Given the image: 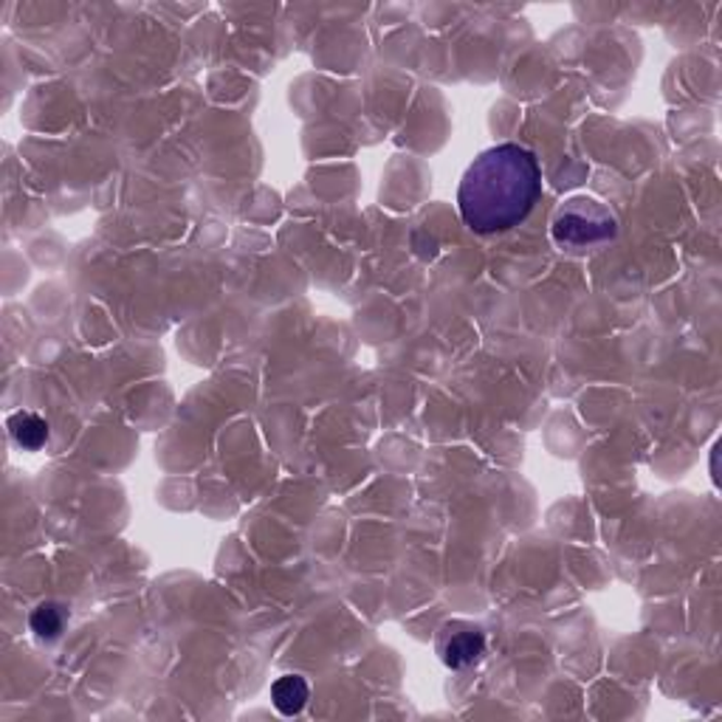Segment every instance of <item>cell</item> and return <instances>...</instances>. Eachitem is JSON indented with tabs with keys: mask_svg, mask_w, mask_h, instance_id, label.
<instances>
[{
	"mask_svg": "<svg viewBox=\"0 0 722 722\" xmlns=\"http://www.w3.org/2000/svg\"><path fill=\"white\" fill-rule=\"evenodd\" d=\"M308 697H311L308 683L302 681V677H296V674H286V677H280V681L271 686L274 709L286 717L300 714V711L308 706Z\"/></svg>",
	"mask_w": 722,
	"mask_h": 722,
	"instance_id": "5",
	"label": "cell"
},
{
	"mask_svg": "<svg viewBox=\"0 0 722 722\" xmlns=\"http://www.w3.org/2000/svg\"><path fill=\"white\" fill-rule=\"evenodd\" d=\"M28 624H31V630H35L37 638L54 641V638H60L65 630V610L60 607V604L46 601V604H40L35 612H31Z\"/></svg>",
	"mask_w": 722,
	"mask_h": 722,
	"instance_id": "6",
	"label": "cell"
},
{
	"mask_svg": "<svg viewBox=\"0 0 722 722\" xmlns=\"http://www.w3.org/2000/svg\"><path fill=\"white\" fill-rule=\"evenodd\" d=\"M540 195L542 169L536 155L519 144H499L466 169L457 204L471 232L497 235L522 224Z\"/></svg>",
	"mask_w": 722,
	"mask_h": 722,
	"instance_id": "1",
	"label": "cell"
},
{
	"mask_svg": "<svg viewBox=\"0 0 722 722\" xmlns=\"http://www.w3.org/2000/svg\"><path fill=\"white\" fill-rule=\"evenodd\" d=\"M550 232L559 245H590L616 238V215L593 198H570L556 212Z\"/></svg>",
	"mask_w": 722,
	"mask_h": 722,
	"instance_id": "2",
	"label": "cell"
},
{
	"mask_svg": "<svg viewBox=\"0 0 722 722\" xmlns=\"http://www.w3.org/2000/svg\"><path fill=\"white\" fill-rule=\"evenodd\" d=\"M7 427L12 441L26 452H37L49 443V423L35 413H14Z\"/></svg>",
	"mask_w": 722,
	"mask_h": 722,
	"instance_id": "4",
	"label": "cell"
},
{
	"mask_svg": "<svg viewBox=\"0 0 722 722\" xmlns=\"http://www.w3.org/2000/svg\"><path fill=\"white\" fill-rule=\"evenodd\" d=\"M438 653L449 669H466L485 655V635L474 626L452 624L441 632Z\"/></svg>",
	"mask_w": 722,
	"mask_h": 722,
	"instance_id": "3",
	"label": "cell"
}]
</instances>
